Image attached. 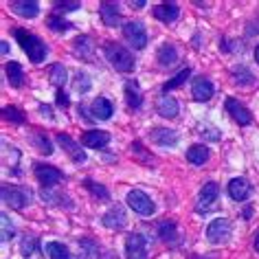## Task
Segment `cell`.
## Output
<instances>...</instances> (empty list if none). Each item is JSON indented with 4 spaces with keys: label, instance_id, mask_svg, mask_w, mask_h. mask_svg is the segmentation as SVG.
<instances>
[{
    "label": "cell",
    "instance_id": "cell-1",
    "mask_svg": "<svg viewBox=\"0 0 259 259\" xmlns=\"http://www.w3.org/2000/svg\"><path fill=\"white\" fill-rule=\"evenodd\" d=\"M16 40L20 42V47L24 49V53L29 55V60L33 64H40L44 57H47V44L37 35L29 33V31H24V29H16Z\"/></svg>",
    "mask_w": 259,
    "mask_h": 259
},
{
    "label": "cell",
    "instance_id": "cell-2",
    "mask_svg": "<svg viewBox=\"0 0 259 259\" xmlns=\"http://www.w3.org/2000/svg\"><path fill=\"white\" fill-rule=\"evenodd\" d=\"M103 53H106V60L110 62V66L116 68L119 73L134 70V57L125 47H121V44H106Z\"/></svg>",
    "mask_w": 259,
    "mask_h": 259
},
{
    "label": "cell",
    "instance_id": "cell-3",
    "mask_svg": "<svg viewBox=\"0 0 259 259\" xmlns=\"http://www.w3.org/2000/svg\"><path fill=\"white\" fill-rule=\"evenodd\" d=\"M3 200L11 206V209H24V206L31 202V189H27V187L5 185L3 187Z\"/></svg>",
    "mask_w": 259,
    "mask_h": 259
},
{
    "label": "cell",
    "instance_id": "cell-4",
    "mask_svg": "<svg viewBox=\"0 0 259 259\" xmlns=\"http://www.w3.org/2000/svg\"><path fill=\"white\" fill-rule=\"evenodd\" d=\"M123 35H125V40L132 44L134 49H145V44H147V31H145V24L141 22V20L127 22L125 27H123Z\"/></svg>",
    "mask_w": 259,
    "mask_h": 259
},
{
    "label": "cell",
    "instance_id": "cell-5",
    "mask_svg": "<svg viewBox=\"0 0 259 259\" xmlns=\"http://www.w3.org/2000/svg\"><path fill=\"white\" fill-rule=\"evenodd\" d=\"M127 204H130V209H134L139 215H152L154 209H156L152 202V198L139 189H132L127 193Z\"/></svg>",
    "mask_w": 259,
    "mask_h": 259
},
{
    "label": "cell",
    "instance_id": "cell-6",
    "mask_svg": "<svg viewBox=\"0 0 259 259\" xmlns=\"http://www.w3.org/2000/svg\"><path fill=\"white\" fill-rule=\"evenodd\" d=\"M206 237H209L211 244H224V242H229V237H231V222L226 218L213 220V222L209 224V229H206Z\"/></svg>",
    "mask_w": 259,
    "mask_h": 259
},
{
    "label": "cell",
    "instance_id": "cell-7",
    "mask_svg": "<svg viewBox=\"0 0 259 259\" xmlns=\"http://www.w3.org/2000/svg\"><path fill=\"white\" fill-rule=\"evenodd\" d=\"M125 257L127 259H147V242L141 233H132L125 239Z\"/></svg>",
    "mask_w": 259,
    "mask_h": 259
},
{
    "label": "cell",
    "instance_id": "cell-8",
    "mask_svg": "<svg viewBox=\"0 0 259 259\" xmlns=\"http://www.w3.org/2000/svg\"><path fill=\"white\" fill-rule=\"evenodd\" d=\"M57 143H60L62 150L66 152L70 158H73V163H77V165H83V163H86V152H83L81 145L75 143V141L70 139L68 134H57Z\"/></svg>",
    "mask_w": 259,
    "mask_h": 259
},
{
    "label": "cell",
    "instance_id": "cell-9",
    "mask_svg": "<svg viewBox=\"0 0 259 259\" xmlns=\"http://www.w3.org/2000/svg\"><path fill=\"white\" fill-rule=\"evenodd\" d=\"M35 178L40 180L44 187H49V189H51V187H55L64 178V174L57 169V167H51V165L40 163V165H35Z\"/></svg>",
    "mask_w": 259,
    "mask_h": 259
},
{
    "label": "cell",
    "instance_id": "cell-10",
    "mask_svg": "<svg viewBox=\"0 0 259 259\" xmlns=\"http://www.w3.org/2000/svg\"><path fill=\"white\" fill-rule=\"evenodd\" d=\"M218 193H220V187H218L215 183H206V185L202 187V191H200V198H198L196 209H198V211H209L211 206L215 204Z\"/></svg>",
    "mask_w": 259,
    "mask_h": 259
},
{
    "label": "cell",
    "instance_id": "cell-11",
    "mask_svg": "<svg viewBox=\"0 0 259 259\" xmlns=\"http://www.w3.org/2000/svg\"><path fill=\"white\" fill-rule=\"evenodd\" d=\"M226 110H229V114L239 123V125H248V123L252 121L250 112L237 99H226Z\"/></svg>",
    "mask_w": 259,
    "mask_h": 259
},
{
    "label": "cell",
    "instance_id": "cell-12",
    "mask_svg": "<svg viewBox=\"0 0 259 259\" xmlns=\"http://www.w3.org/2000/svg\"><path fill=\"white\" fill-rule=\"evenodd\" d=\"M229 196L237 202H244L246 198L250 196V185L246 178H233L229 183Z\"/></svg>",
    "mask_w": 259,
    "mask_h": 259
},
{
    "label": "cell",
    "instance_id": "cell-13",
    "mask_svg": "<svg viewBox=\"0 0 259 259\" xmlns=\"http://www.w3.org/2000/svg\"><path fill=\"white\" fill-rule=\"evenodd\" d=\"M81 143L86 147H95V150H99V147H106L110 143V134L103 132V130H90L81 137Z\"/></svg>",
    "mask_w": 259,
    "mask_h": 259
},
{
    "label": "cell",
    "instance_id": "cell-14",
    "mask_svg": "<svg viewBox=\"0 0 259 259\" xmlns=\"http://www.w3.org/2000/svg\"><path fill=\"white\" fill-rule=\"evenodd\" d=\"M191 93H193V99H196V101H209L213 97V93H215V88H213L211 79L200 77V79H196V83H193Z\"/></svg>",
    "mask_w": 259,
    "mask_h": 259
},
{
    "label": "cell",
    "instance_id": "cell-15",
    "mask_svg": "<svg viewBox=\"0 0 259 259\" xmlns=\"http://www.w3.org/2000/svg\"><path fill=\"white\" fill-rule=\"evenodd\" d=\"M152 141L163 147H174L178 143V134L169 127H156V130H152Z\"/></svg>",
    "mask_w": 259,
    "mask_h": 259
},
{
    "label": "cell",
    "instance_id": "cell-16",
    "mask_svg": "<svg viewBox=\"0 0 259 259\" xmlns=\"http://www.w3.org/2000/svg\"><path fill=\"white\" fill-rule=\"evenodd\" d=\"M156 110H158L160 116H165V119H174V116H178V101L174 99L171 95H163L156 101Z\"/></svg>",
    "mask_w": 259,
    "mask_h": 259
},
{
    "label": "cell",
    "instance_id": "cell-17",
    "mask_svg": "<svg viewBox=\"0 0 259 259\" xmlns=\"http://www.w3.org/2000/svg\"><path fill=\"white\" fill-rule=\"evenodd\" d=\"M9 5L16 14H20L24 18H35L40 14V5H37L35 0H14V3H9Z\"/></svg>",
    "mask_w": 259,
    "mask_h": 259
},
{
    "label": "cell",
    "instance_id": "cell-18",
    "mask_svg": "<svg viewBox=\"0 0 259 259\" xmlns=\"http://www.w3.org/2000/svg\"><path fill=\"white\" fill-rule=\"evenodd\" d=\"M178 14H180V9H178L176 3H160L158 7L154 9V16H156L160 22H167V24L176 20Z\"/></svg>",
    "mask_w": 259,
    "mask_h": 259
},
{
    "label": "cell",
    "instance_id": "cell-19",
    "mask_svg": "<svg viewBox=\"0 0 259 259\" xmlns=\"http://www.w3.org/2000/svg\"><path fill=\"white\" fill-rule=\"evenodd\" d=\"M99 14H101L103 22H106L108 27H116V24L121 22L119 5H116V3H101V7H99Z\"/></svg>",
    "mask_w": 259,
    "mask_h": 259
},
{
    "label": "cell",
    "instance_id": "cell-20",
    "mask_svg": "<svg viewBox=\"0 0 259 259\" xmlns=\"http://www.w3.org/2000/svg\"><path fill=\"white\" fill-rule=\"evenodd\" d=\"M125 211L121 209V206H112L106 215H103V224L108 226V229H123L125 226Z\"/></svg>",
    "mask_w": 259,
    "mask_h": 259
},
{
    "label": "cell",
    "instance_id": "cell-21",
    "mask_svg": "<svg viewBox=\"0 0 259 259\" xmlns=\"http://www.w3.org/2000/svg\"><path fill=\"white\" fill-rule=\"evenodd\" d=\"M75 53L81 57V60L86 62H93V55H95V49H93V42H90L88 35H79L75 37V44H73Z\"/></svg>",
    "mask_w": 259,
    "mask_h": 259
},
{
    "label": "cell",
    "instance_id": "cell-22",
    "mask_svg": "<svg viewBox=\"0 0 259 259\" xmlns=\"http://www.w3.org/2000/svg\"><path fill=\"white\" fill-rule=\"evenodd\" d=\"M93 116L95 119H101V121H106V119H110L112 116V112H114V108H112V103H110L106 97H97V99L93 101Z\"/></svg>",
    "mask_w": 259,
    "mask_h": 259
},
{
    "label": "cell",
    "instance_id": "cell-23",
    "mask_svg": "<svg viewBox=\"0 0 259 259\" xmlns=\"http://www.w3.org/2000/svg\"><path fill=\"white\" fill-rule=\"evenodd\" d=\"M158 64L160 66H174V64L178 62V53H176V49L171 47V44H163V47L158 49Z\"/></svg>",
    "mask_w": 259,
    "mask_h": 259
},
{
    "label": "cell",
    "instance_id": "cell-24",
    "mask_svg": "<svg viewBox=\"0 0 259 259\" xmlns=\"http://www.w3.org/2000/svg\"><path fill=\"white\" fill-rule=\"evenodd\" d=\"M5 73H7V79L14 88H20L22 81H24V75H22V66L18 62H9L7 66H5Z\"/></svg>",
    "mask_w": 259,
    "mask_h": 259
},
{
    "label": "cell",
    "instance_id": "cell-25",
    "mask_svg": "<svg viewBox=\"0 0 259 259\" xmlns=\"http://www.w3.org/2000/svg\"><path fill=\"white\" fill-rule=\"evenodd\" d=\"M187 158H189V163H193V165H204L206 158H209V147L206 145H191L189 150H187Z\"/></svg>",
    "mask_w": 259,
    "mask_h": 259
},
{
    "label": "cell",
    "instance_id": "cell-26",
    "mask_svg": "<svg viewBox=\"0 0 259 259\" xmlns=\"http://www.w3.org/2000/svg\"><path fill=\"white\" fill-rule=\"evenodd\" d=\"M125 101L130 108H139L143 103V95H141V88L134 81H125Z\"/></svg>",
    "mask_w": 259,
    "mask_h": 259
},
{
    "label": "cell",
    "instance_id": "cell-27",
    "mask_svg": "<svg viewBox=\"0 0 259 259\" xmlns=\"http://www.w3.org/2000/svg\"><path fill=\"white\" fill-rule=\"evenodd\" d=\"M160 239L169 246H176L178 244V231H176V224L174 222H163L160 224Z\"/></svg>",
    "mask_w": 259,
    "mask_h": 259
},
{
    "label": "cell",
    "instance_id": "cell-28",
    "mask_svg": "<svg viewBox=\"0 0 259 259\" xmlns=\"http://www.w3.org/2000/svg\"><path fill=\"white\" fill-rule=\"evenodd\" d=\"M47 252L51 255V259H70V252L64 244L60 242H49L47 244Z\"/></svg>",
    "mask_w": 259,
    "mask_h": 259
},
{
    "label": "cell",
    "instance_id": "cell-29",
    "mask_svg": "<svg viewBox=\"0 0 259 259\" xmlns=\"http://www.w3.org/2000/svg\"><path fill=\"white\" fill-rule=\"evenodd\" d=\"M189 77H191V70H189V68H183V70H180V73H178V75H174V77H171V79H169V81H167V83H165V86H163V93H169V90H174V88H178V86H180V83H185L187 79H189Z\"/></svg>",
    "mask_w": 259,
    "mask_h": 259
},
{
    "label": "cell",
    "instance_id": "cell-30",
    "mask_svg": "<svg viewBox=\"0 0 259 259\" xmlns=\"http://www.w3.org/2000/svg\"><path fill=\"white\" fill-rule=\"evenodd\" d=\"M51 83H55V86H64L66 83V68L62 64H53L51 66Z\"/></svg>",
    "mask_w": 259,
    "mask_h": 259
},
{
    "label": "cell",
    "instance_id": "cell-31",
    "mask_svg": "<svg viewBox=\"0 0 259 259\" xmlns=\"http://www.w3.org/2000/svg\"><path fill=\"white\" fill-rule=\"evenodd\" d=\"M83 185H86V189H90L93 191V196L95 198H99V200H110V193H108V189L103 185H97V183H93V180H83Z\"/></svg>",
    "mask_w": 259,
    "mask_h": 259
},
{
    "label": "cell",
    "instance_id": "cell-32",
    "mask_svg": "<svg viewBox=\"0 0 259 259\" xmlns=\"http://www.w3.org/2000/svg\"><path fill=\"white\" fill-rule=\"evenodd\" d=\"M0 222H3V242H9V239L16 235L14 224H11V220H9L7 213H0Z\"/></svg>",
    "mask_w": 259,
    "mask_h": 259
},
{
    "label": "cell",
    "instance_id": "cell-33",
    "mask_svg": "<svg viewBox=\"0 0 259 259\" xmlns=\"http://www.w3.org/2000/svg\"><path fill=\"white\" fill-rule=\"evenodd\" d=\"M3 116L7 121H14V123H24V114H22V110L20 108H16V106H7L3 110Z\"/></svg>",
    "mask_w": 259,
    "mask_h": 259
},
{
    "label": "cell",
    "instance_id": "cell-34",
    "mask_svg": "<svg viewBox=\"0 0 259 259\" xmlns=\"http://www.w3.org/2000/svg\"><path fill=\"white\" fill-rule=\"evenodd\" d=\"M49 27L53 29V31H68L70 29V22H66V20H60V18H55V16H51L49 18Z\"/></svg>",
    "mask_w": 259,
    "mask_h": 259
},
{
    "label": "cell",
    "instance_id": "cell-35",
    "mask_svg": "<svg viewBox=\"0 0 259 259\" xmlns=\"http://www.w3.org/2000/svg\"><path fill=\"white\" fill-rule=\"evenodd\" d=\"M35 141H37V147H40V152H44L49 156L51 152H53V147H51V143H49V139L44 137V134H35Z\"/></svg>",
    "mask_w": 259,
    "mask_h": 259
},
{
    "label": "cell",
    "instance_id": "cell-36",
    "mask_svg": "<svg viewBox=\"0 0 259 259\" xmlns=\"http://www.w3.org/2000/svg\"><path fill=\"white\" fill-rule=\"evenodd\" d=\"M79 5L81 3H77V0H70V3H55V9L57 11H77Z\"/></svg>",
    "mask_w": 259,
    "mask_h": 259
},
{
    "label": "cell",
    "instance_id": "cell-37",
    "mask_svg": "<svg viewBox=\"0 0 259 259\" xmlns=\"http://www.w3.org/2000/svg\"><path fill=\"white\" fill-rule=\"evenodd\" d=\"M132 152H137L139 156H143V158H145V163H147V165H152V156H147V154L143 152V145H141L139 141H137V143H132Z\"/></svg>",
    "mask_w": 259,
    "mask_h": 259
},
{
    "label": "cell",
    "instance_id": "cell-38",
    "mask_svg": "<svg viewBox=\"0 0 259 259\" xmlns=\"http://www.w3.org/2000/svg\"><path fill=\"white\" fill-rule=\"evenodd\" d=\"M57 103H60V106H68V95L64 93V90L57 93Z\"/></svg>",
    "mask_w": 259,
    "mask_h": 259
},
{
    "label": "cell",
    "instance_id": "cell-39",
    "mask_svg": "<svg viewBox=\"0 0 259 259\" xmlns=\"http://www.w3.org/2000/svg\"><path fill=\"white\" fill-rule=\"evenodd\" d=\"M130 5H132V9H143L145 7V0H134V3H130Z\"/></svg>",
    "mask_w": 259,
    "mask_h": 259
},
{
    "label": "cell",
    "instance_id": "cell-40",
    "mask_svg": "<svg viewBox=\"0 0 259 259\" xmlns=\"http://www.w3.org/2000/svg\"><path fill=\"white\" fill-rule=\"evenodd\" d=\"M101 259H119V257H116V252H112V250H106V252H103V255H101Z\"/></svg>",
    "mask_w": 259,
    "mask_h": 259
},
{
    "label": "cell",
    "instance_id": "cell-41",
    "mask_svg": "<svg viewBox=\"0 0 259 259\" xmlns=\"http://www.w3.org/2000/svg\"><path fill=\"white\" fill-rule=\"evenodd\" d=\"M250 215H252V209H250V206H246L244 213H242V218H244V220H250Z\"/></svg>",
    "mask_w": 259,
    "mask_h": 259
},
{
    "label": "cell",
    "instance_id": "cell-42",
    "mask_svg": "<svg viewBox=\"0 0 259 259\" xmlns=\"http://www.w3.org/2000/svg\"><path fill=\"white\" fill-rule=\"evenodd\" d=\"M0 51H3V55H7V53H9V44L3 42V44H0Z\"/></svg>",
    "mask_w": 259,
    "mask_h": 259
},
{
    "label": "cell",
    "instance_id": "cell-43",
    "mask_svg": "<svg viewBox=\"0 0 259 259\" xmlns=\"http://www.w3.org/2000/svg\"><path fill=\"white\" fill-rule=\"evenodd\" d=\"M40 110H42V114H47V116H51V108H49V106H40Z\"/></svg>",
    "mask_w": 259,
    "mask_h": 259
},
{
    "label": "cell",
    "instance_id": "cell-44",
    "mask_svg": "<svg viewBox=\"0 0 259 259\" xmlns=\"http://www.w3.org/2000/svg\"><path fill=\"white\" fill-rule=\"evenodd\" d=\"M255 250L259 252V233H257V235H255Z\"/></svg>",
    "mask_w": 259,
    "mask_h": 259
},
{
    "label": "cell",
    "instance_id": "cell-45",
    "mask_svg": "<svg viewBox=\"0 0 259 259\" xmlns=\"http://www.w3.org/2000/svg\"><path fill=\"white\" fill-rule=\"evenodd\" d=\"M255 60H257V64H259V47L255 49Z\"/></svg>",
    "mask_w": 259,
    "mask_h": 259
}]
</instances>
